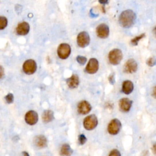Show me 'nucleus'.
<instances>
[{"label": "nucleus", "instance_id": "nucleus-7", "mask_svg": "<svg viewBox=\"0 0 156 156\" xmlns=\"http://www.w3.org/2000/svg\"><path fill=\"white\" fill-rule=\"evenodd\" d=\"M90 42L89 34L85 31L80 32L77 37V43L80 48L87 47Z\"/></svg>", "mask_w": 156, "mask_h": 156}, {"label": "nucleus", "instance_id": "nucleus-19", "mask_svg": "<svg viewBox=\"0 0 156 156\" xmlns=\"http://www.w3.org/2000/svg\"><path fill=\"white\" fill-rule=\"evenodd\" d=\"M73 153V150L68 143L62 145L60 149V154L61 156H71Z\"/></svg>", "mask_w": 156, "mask_h": 156}, {"label": "nucleus", "instance_id": "nucleus-2", "mask_svg": "<svg viewBox=\"0 0 156 156\" xmlns=\"http://www.w3.org/2000/svg\"><path fill=\"white\" fill-rule=\"evenodd\" d=\"M98 120L97 116L94 114L89 115L85 117L83 121V126L87 130H92L97 127Z\"/></svg>", "mask_w": 156, "mask_h": 156}, {"label": "nucleus", "instance_id": "nucleus-17", "mask_svg": "<svg viewBox=\"0 0 156 156\" xmlns=\"http://www.w3.org/2000/svg\"><path fill=\"white\" fill-rule=\"evenodd\" d=\"M134 88V85L132 81L129 80H124L122 85V91L126 95H129L131 93Z\"/></svg>", "mask_w": 156, "mask_h": 156}, {"label": "nucleus", "instance_id": "nucleus-9", "mask_svg": "<svg viewBox=\"0 0 156 156\" xmlns=\"http://www.w3.org/2000/svg\"><path fill=\"white\" fill-rule=\"evenodd\" d=\"M99 69V62L98 60L95 58L90 59L88 61L86 68H85V72L88 74H95L96 73Z\"/></svg>", "mask_w": 156, "mask_h": 156}, {"label": "nucleus", "instance_id": "nucleus-33", "mask_svg": "<svg viewBox=\"0 0 156 156\" xmlns=\"http://www.w3.org/2000/svg\"><path fill=\"white\" fill-rule=\"evenodd\" d=\"M154 35H155V36L156 37V26L154 28Z\"/></svg>", "mask_w": 156, "mask_h": 156}, {"label": "nucleus", "instance_id": "nucleus-10", "mask_svg": "<svg viewBox=\"0 0 156 156\" xmlns=\"http://www.w3.org/2000/svg\"><path fill=\"white\" fill-rule=\"evenodd\" d=\"M132 103V100L127 98H123L120 100L119 107L123 112L128 113L131 109Z\"/></svg>", "mask_w": 156, "mask_h": 156}, {"label": "nucleus", "instance_id": "nucleus-18", "mask_svg": "<svg viewBox=\"0 0 156 156\" xmlns=\"http://www.w3.org/2000/svg\"><path fill=\"white\" fill-rule=\"evenodd\" d=\"M43 122L45 123H48L51 122L54 118V112L51 110H46L43 112L42 116Z\"/></svg>", "mask_w": 156, "mask_h": 156}, {"label": "nucleus", "instance_id": "nucleus-30", "mask_svg": "<svg viewBox=\"0 0 156 156\" xmlns=\"http://www.w3.org/2000/svg\"><path fill=\"white\" fill-rule=\"evenodd\" d=\"M152 95L153 97L156 99V86H155L154 88H153V92H152Z\"/></svg>", "mask_w": 156, "mask_h": 156}, {"label": "nucleus", "instance_id": "nucleus-13", "mask_svg": "<svg viewBox=\"0 0 156 156\" xmlns=\"http://www.w3.org/2000/svg\"><path fill=\"white\" fill-rule=\"evenodd\" d=\"M138 65L137 62L133 59H129L126 62L124 67V72L127 73H134L137 72Z\"/></svg>", "mask_w": 156, "mask_h": 156}, {"label": "nucleus", "instance_id": "nucleus-24", "mask_svg": "<svg viewBox=\"0 0 156 156\" xmlns=\"http://www.w3.org/2000/svg\"><path fill=\"white\" fill-rule=\"evenodd\" d=\"M147 64L149 67H154L156 65V59L154 57H149L147 60Z\"/></svg>", "mask_w": 156, "mask_h": 156}, {"label": "nucleus", "instance_id": "nucleus-5", "mask_svg": "<svg viewBox=\"0 0 156 156\" xmlns=\"http://www.w3.org/2000/svg\"><path fill=\"white\" fill-rule=\"evenodd\" d=\"M37 68V63L32 59H28L25 61L23 65V70L26 74L31 75L36 73Z\"/></svg>", "mask_w": 156, "mask_h": 156}, {"label": "nucleus", "instance_id": "nucleus-12", "mask_svg": "<svg viewBox=\"0 0 156 156\" xmlns=\"http://www.w3.org/2000/svg\"><path fill=\"white\" fill-rule=\"evenodd\" d=\"M77 108L79 114L87 115L92 110V105L87 101H82L78 103Z\"/></svg>", "mask_w": 156, "mask_h": 156}, {"label": "nucleus", "instance_id": "nucleus-22", "mask_svg": "<svg viewBox=\"0 0 156 156\" xmlns=\"http://www.w3.org/2000/svg\"><path fill=\"white\" fill-rule=\"evenodd\" d=\"M87 137L84 134H80L78 136V142L80 145H84L87 142Z\"/></svg>", "mask_w": 156, "mask_h": 156}, {"label": "nucleus", "instance_id": "nucleus-25", "mask_svg": "<svg viewBox=\"0 0 156 156\" xmlns=\"http://www.w3.org/2000/svg\"><path fill=\"white\" fill-rule=\"evenodd\" d=\"M76 60L80 65H84L85 64V63H86V62H87V58L85 57H84V56H78L76 57Z\"/></svg>", "mask_w": 156, "mask_h": 156}, {"label": "nucleus", "instance_id": "nucleus-8", "mask_svg": "<svg viewBox=\"0 0 156 156\" xmlns=\"http://www.w3.org/2000/svg\"><path fill=\"white\" fill-rule=\"evenodd\" d=\"M24 121L26 124L30 126L36 124L38 121V113L34 110H29L24 115Z\"/></svg>", "mask_w": 156, "mask_h": 156}, {"label": "nucleus", "instance_id": "nucleus-6", "mask_svg": "<svg viewBox=\"0 0 156 156\" xmlns=\"http://www.w3.org/2000/svg\"><path fill=\"white\" fill-rule=\"evenodd\" d=\"M72 52L71 47L67 43L60 44L57 48V55L61 59H66Z\"/></svg>", "mask_w": 156, "mask_h": 156}, {"label": "nucleus", "instance_id": "nucleus-14", "mask_svg": "<svg viewBox=\"0 0 156 156\" xmlns=\"http://www.w3.org/2000/svg\"><path fill=\"white\" fill-rule=\"evenodd\" d=\"M30 31V26L28 23L23 22L18 24L16 28L17 33L20 36H26Z\"/></svg>", "mask_w": 156, "mask_h": 156}, {"label": "nucleus", "instance_id": "nucleus-16", "mask_svg": "<svg viewBox=\"0 0 156 156\" xmlns=\"http://www.w3.org/2000/svg\"><path fill=\"white\" fill-rule=\"evenodd\" d=\"M67 84L70 88H76L79 84V78L77 74H73L72 76L67 79Z\"/></svg>", "mask_w": 156, "mask_h": 156}, {"label": "nucleus", "instance_id": "nucleus-27", "mask_svg": "<svg viewBox=\"0 0 156 156\" xmlns=\"http://www.w3.org/2000/svg\"><path fill=\"white\" fill-rule=\"evenodd\" d=\"M109 82L111 84H113L115 82V74L114 73H112L109 76Z\"/></svg>", "mask_w": 156, "mask_h": 156}, {"label": "nucleus", "instance_id": "nucleus-15", "mask_svg": "<svg viewBox=\"0 0 156 156\" xmlns=\"http://www.w3.org/2000/svg\"><path fill=\"white\" fill-rule=\"evenodd\" d=\"M34 142L36 147L38 148H44L47 147L48 140L46 137L43 135H37L34 139Z\"/></svg>", "mask_w": 156, "mask_h": 156}, {"label": "nucleus", "instance_id": "nucleus-29", "mask_svg": "<svg viewBox=\"0 0 156 156\" xmlns=\"http://www.w3.org/2000/svg\"><path fill=\"white\" fill-rule=\"evenodd\" d=\"M98 1L100 4H103V5H105V4H108L109 3V0H98Z\"/></svg>", "mask_w": 156, "mask_h": 156}, {"label": "nucleus", "instance_id": "nucleus-32", "mask_svg": "<svg viewBox=\"0 0 156 156\" xmlns=\"http://www.w3.org/2000/svg\"><path fill=\"white\" fill-rule=\"evenodd\" d=\"M22 156H29V154L26 151H23L22 153Z\"/></svg>", "mask_w": 156, "mask_h": 156}, {"label": "nucleus", "instance_id": "nucleus-31", "mask_svg": "<svg viewBox=\"0 0 156 156\" xmlns=\"http://www.w3.org/2000/svg\"><path fill=\"white\" fill-rule=\"evenodd\" d=\"M153 153L155 154H156V142L153 145Z\"/></svg>", "mask_w": 156, "mask_h": 156}, {"label": "nucleus", "instance_id": "nucleus-20", "mask_svg": "<svg viewBox=\"0 0 156 156\" xmlns=\"http://www.w3.org/2000/svg\"><path fill=\"white\" fill-rule=\"evenodd\" d=\"M7 19L3 16L0 17V30H3L7 26Z\"/></svg>", "mask_w": 156, "mask_h": 156}, {"label": "nucleus", "instance_id": "nucleus-1", "mask_svg": "<svg viewBox=\"0 0 156 156\" xmlns=\"http://www.w3.org/2000/svg\"><path fill=\"white\" fill-rule=\"evenodd\" d=\"M136 20V15L132 10H126L122 12L119 17V23L124 28H129L132 26Z\"/></svg>", "mask_w": 156, "mask_h": 156}, {"label": "nucleus", "instance_id": "nucleus-3", "mask_svg": "<svg viewBox=\"0 0 156 156\" xmlns=\"http://www.w3.org/2000/svg\"><path fill=\"white\" fill-rule=\"evenodd\" d=\"M108 58L110 63L113 65H117L123 59L122 51L119 49H113L109 52Z\"/></svg>", "mask_w": 156, "mask_h": 156}, {"label": "nucleus", "instance_id": "nucleus-21", "mask_svg": "<svg viewBox=\"0 0 156 156\" xmlns=\"http://www.w3.org/2000/svg\"><path fill=\"white\" fill-rule=\"evenodd\" d=\"M145 36V34H140V36H136L135 38H132L131 40V41H130V42H131L132 45H134V46H137V45H138V42H140V40H142L143 38H144Z\"/></svg>", "mask_w": 156, "mask_h": 156}, {"label": "nucleus", "instance_id": "nucleus-26", "mask_svg": "<svg viewBox=\"0 0 156 156\" xmlns=\"http://www.w3.org/2000/svg\"><path fill=\"white\" fill-rule=\"evenodd\" d=\"M109 156H122V154H121V153L120 152L119 150L114 149L109 153Z\"/></svg>", "mask_w": 156, "mask_h": 156}, {"label": "nucleus", "instance_id": "nucleus-11", "mask_svg": "<svg viewBox=\"0 0 156 156\" xmlns=\"http://www.w3.org/2000/svg\"><path fill=\"white\" fill-rule=\"evenodd\" d=\"M96 32L98 37L101 38H106L109 36L110 30L107 24L102 23L98 25Z\"/></svg>", "mask_w": 156, "mask_h": 156}, {"label": "nucleus", "instance_id": "nucleus-4", "mask_svg": "<svg viewBox=\"0 0 156 156\" xmlns=\"http://www.w3.org/2000/svg\"><path fill=\"white\" fill-rule=\"evenodd\" d=\"M122 123L117 118H114L110 121L107 126V132L112 135H116L119 134L122 129Z\"/></svg>", "mask_w": 156, "mask_h": 156}, {"label": "nucleus", "instance_id": "nucleus-23", "mask_svg": "<svg viewBox=\"0 0 156 156\" xmlns=\"http://www.w3.org/2000/svg\"><path fill=\"white\" fill-rule=\"evenodd\" d=\"M5 100L7 104H11L14 102V97L12 93H8L6 97H5Z\"/></svg>", "mask_w": 156, "mask_h": 156}, {"label": "nucleus", "instance_id": "nucleus-28", "mask_svg": "<svg viewBox=\"0 0 156 156\" xmlns=\"http://www.w3.org/2000/svg\"><path fill=\"white\" fill-rule=\"evenodd\" d=\"M4 76V70L3 67L0 65V79H2Z\"/></svg>", "mask_w": 156, "mask_h": 156}]
</instances>
